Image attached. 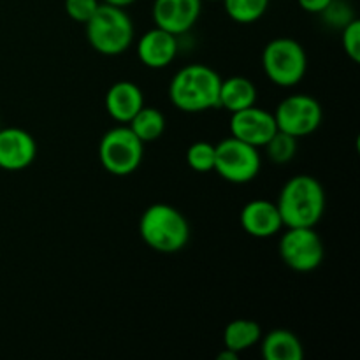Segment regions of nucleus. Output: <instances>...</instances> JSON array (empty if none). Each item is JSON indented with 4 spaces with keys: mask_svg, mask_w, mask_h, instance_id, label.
Segmentation results:
<instances>
[{
    "mask_svg": "<svg viewBox=\"0 0 360 360\" xmlns=\"http://www.w3.org/2000/svg\"><path fill=\"white\" fill-rule=\"evenodd\" d=\"M221 76L210 65L192 63L172 76L169 101L183 112H204L218 109Z\"/></svg>",
    "mask_w": 360,
    "mask_h": 360,
    "instance_id": "obj_1",
    "label": "nucleus"
},
{
    "mask_svg": "<svg viewBox=\"0 0 360 360\" xmlns=\"http://www.w3.org/2000/svg\"><path fill=\"white\" fill-rule=\"evenodd\" d=\"M283 227H316L326 213V192L322 183L309 174L288 179L278 197Z\"/></svg>",
    "mask_w": 360,
    "mask_h": 360,
    "instance_id": "obj_2",
    "label": "nucleus"
},
{
    "mask_svg": "<svg viewBox=\"0 0 360 360\" xmlns=\"http://www.w3.org/2000/svg\"><path fill=\"white\" fill-rule=\"evenodd\" d=\"M144 245L158 253H178L188 245L190 225L181 211L171 204H151L139 220Z\"/></svg>",
    "mask_w": 360,
    "mask_h": 360,
    "instance_id": "obj_3",
    "label": "nucleus"
},
{
    "mask_svg": "<svg viewBox=\"0 0 360 360\" xmlns=\"http://www.w3.org/2000/svg\"><path fill=\"white\" fill-rule=\"evenodd\" d=\"M84 27L90 46L104 56L123 55L134 42V23L123 7L102 2Z\"/></svg>",
    "mask_w": 360,
    "mask_h": 360,
    "instance_id": "obj_4",
    "label": "nucleus"
},
{
    "mask_svg": "<svg viewBox=\"0 0 360 360\" xmlns=\"http://www.w3.org/2000/svg\"><path fill=\"white\" fill-rule=\"evenodd\" d=\"M262 69L267 79L281 88H292L308 72V55L301 42L292 37H276L262 51Z\"/></svg>",
    "mask_w": 360,
    "mask_h": 360,
    "instance_id": "obj_5",
    "label": "nucleus"
},
{
    "mask_svg": "<svg viewBox=\"0 0 360 360\" xmlns=\"http://www.w3.org/2000/svg\"><path fill=\"white\" fill-rule=\"evenodd\" d=\"M144 157V143L129 125L108 130L98 144L101 165L112 176H129L139 169Z\"/></svg>",
    "mask_w": 360,
    "mask_h": 360,
    "instance_id": "obj_6",
    "label": "nucleus"
},
{
    "mask_svg": "<svg viewBox=\"0 0 360 360\" xmlns=\"http://www.w3.org/2000/svg\"><path fill=\"white\" fill-rule=\"evenodd\" d=\"M214 171L221 179L234 185L253 181L262 167L259 148L232 136L214 144Z\"/></svg>",
    "mask_w": 360,
    "mask_h": 360,
    "instance_id": "obj_7",
    "label": "nucleus"
},
{
    "mask_svg": "<svg viewBox=\"0 0 360 360\" xmlns=\"http://www.w3.org/2000/svg\"><path fill=\"white\" fill-rule=\"evenodd\" d=\"M323 243L315 227H287L280 239V257L295 273H311L323 262Z\"/></svg>",
    "mask_w": 360,
    "mask_h": 360,
    "instance_id": "obj_8",
    "label": "nucleus"
},
{
    "mask_svg": "<svg viewBox=\"0 0 360 360\" xmlns=\"http://www.w3.org/2000/svg\"><path fill=\"white\" fill-rule=\"evenodd\" d=\"M273 115L278 130L301 139L319 130L323 120V109L311 95L297 94L285 97Z\"/></svg>",
    "mask_w": 360,
    "mask_h": 360,
    "instance_id": "obj_9",
    "label": "nucleus"
},
{
    "mask_svg": "<svg viewBox=\"0 0 360 360\" xmlns=\"http://www.w3.org/2000/svg\"><path fill=\"white\" fill-rule=\"evenodd\" d=\"M229 129H231L232 137L245 141L260 150L276 134L278 127L273 112L252 105V108L232 112Z\"/></svg>",
    "mask_w": 360,
    "mask_h": 360,
    "instance_id": "obj_10",
    "label": "nucleus"
},
{
    "mask_svg": "<svg viewBox=\"0 0 360 360\" xmlns=\"http://www.w3.org/2000/svg\"><path fill=\"white\" fill-rule=\"evenodd\" d=\"M202 11V0H155V27L171 32L172 35L186 34L195 27Z\"/></svg>",
    "mask_w": 360,
    "mask_h": 360,
    "instance_id": "obj_11",
    "label": "nucleus"
},
{
    "mask_svg": "<svg viewBox=\"0 0 360 360\" xmlns=\"http://www.w3.org/2000/svg\"><path fill=\"white\" fill-rule=\"evenodd\" d=\"M37 158L34 136L20 127L0 129V169L11 172L30 167Z\"/></svg>",
    "mask_w": 360,
    "mask_h": 360,
    "instance_id": "obj_12",
    "label": "nucleus"
},
{
    "mask_svg": "<svg viewBox=\"0 0 360 360\" xmlns=\"http://www.w3.org/2000/svg\"><path fill=\"white\" fill-rule=\"evenodd\" d=\"M243 231L257 239L274 238L283 229L276 202L266 199H253L243 206L239 214Z\"/></svg>",
    "mask_w": 360,
    "mask_h": 360,
    "instance_id": "obj_13",
    "label": "nucleus"
},
{
    "mask_svg": "<svg viewBox=\"0 0 360 360\" xmlns=\"http://www.w3.org/2000/svg\"><path fill=\"white\" fill-rule=\"evenodd\" d=\"M178 55V37L155 27L144 32L137 41V56L148 69H165Z\"/></svg>",
    "mask_w": 360,
    "mask_h": 360,
    "instance_id": "obj_14",
    "label": "nucleus"
},
{
    "mask_svg": "<svg viewBox=\"0 0 360 360\" xmlns=\"http://www.w3.org/2000/svg\"><path fill=\"white\" fill-rule=\"evenodd\" d=\"M143 105V90L132 81H116L105 94V111L120 125H127Z\"/></svg>",
    "mask_w": 360,
    "mask_h": 360,
    "instance_id": "obj_15",
    "label": "nucleus"
},
{
    "mask_svg": "<svg viewBox=\"0 0 360 360\" xmlns=\"http://www.w3.org/2000/svg\"><path fill=\"white\" fill-rule=\"evenodd\" d=\"M257 102V88L252 79L245 76H231L221 79L218 108L225 109L232 115L241 109L252 108Z\"/></svg>",
    "mask_w": 360,
    "mask_h": 360,
    "instance_id": "obj_16",
    "label": "nucleus"
},
{
    "mask_svg": "<svg viewBox=\"0 0 360 360\" xmlns=\"http://www.w3.org/2000/svg\"><path fill=\"white\" fill-rule=\"evenodd\" d=\"M260 340V354L266 360H302L304 357L301 340L288 329H273Z\"/></svg>",
    "mask_w": 360,
    "mask_h": 360,
    "instance_id": "obj_17",
    "label": "nucleus"
},
{
    "mask_svg": "<svg viewBox=\"0 0 360 360\" xmlns=\"http://www.w3.org/2000/svg\"><path fill=\"white\" fill-rule=\"evenodd\" d=\"M262 338V329L255 320L248 319H238L232 320L224 330V345L225 348L232 352L248 350V348L255 347Z\"/></svg>",
    "mask_w": 360,
    "mask_h": 360,
    "instance_id": "obj_18",
    "label": "nucleus"
},
{
    "mask_svg": "<svg viewBox=\"0 0 360 360\" xmlns=\"http://www.w3.org/2000/svg\"><path fill=\"white\" fill-rule=\"evenodd\" d=\"M127 125L143 143H153L164 136L167 123H165V116L160 109L143 105Z\"/></svg>",
    "mask_w": 360,
    "mask_h": 360,
    "instance_id": "obj_19",
    "label": "nucleus"
},
{
    "mask_svg": "<svg viewBox=\"0 0 360 360\" xmlns=\"http://www.w3.org/2000/svg\"><path fill=\"white\" fill-rule=\"evenodd\" d=\"M227 16L239 25L259 21L269 9L271 0H221Z\"/></svg>",
    "mask_w": 360,
    "mask_h": 360,
    "instance_id": "obj_20",
    "label": "nucleus"
},
{
    "mask_svg": "<svg viewBox=\"0 0 360 360\" xmlns=\"http://www.w3.org/2000/svg\"><path fill=\"white\" fill-rule=\"evenodd\" d=\"M266 153L273 164L285 165L290 160H294L297 153V139L290 134H285L281 130H276L273 137L266 143Z\"/></svg>",
    "mask_w": 360,
    "mask_h": 360,
    "instance_id": "obj_21",
    "label": "nucleus"
},
{
    "mask_svg": "<svg viewBox=\"0 0 360 360\" xmlns=\"http://www.w3.org/2000/svg\"><path fill=\"white\" fill-rule=\"evenodd\" d=\"M214 144L206 141H197L186 150V164L195 172L214 171Z\"/></svg>",
    "mask_w": 360,
    "mask_h": 360,
    "instance_id": "obj_22",
    "label": "nucleus"
},
{
    "mask_svg": "<svg viewBox=\"0 0 360 360\" xmlns=\"http://www.w3.org/2000/svg\"><path fill=\"white\" fill-rule=\"evenodd\" d=\"M320 16L323 18V21H326L327 25H330V27L334 28H340V30L343 27H347V25L355 18L352 7L348 6V4H345L343 0H333Z\"/></svg>",
    "mask_w": 360,
    "mask_h": 360,
    "instance_id": "obj_23",
    "label": "nucleus"
},
{
    "mask_svg": "<svg viewBox=\"0 0 360 360\" xmlns=\"http://www.w3.org/2000/svg\"><path fill=\"white\" fill-rule=\"evenodd\" d=\"M341 44L345 53L352 62H360V21L357 18L350 21L347 27L341 28Z\"/></svg>",
    "mask_w": 360,
    "mask_h": 360,
    "instance_id": "obj_24",
    "label": "nucleus"
},
{
    "mask_svg": "<svg viewBox=\"0 0 360 360\" xmlns=\"http://www.w3.org/2000/svg\"><path fill=\"white\" fill-rule=\"evenodd\" d=\"M98 6V0H65V13L72 21L84 25L94 16Z\"/></svg>",
    "mask_w": 360,
    "mask_h": 360,
    "instance_id": "obj_25",
    "label": "nucleus"
},
{
    "mask_svg": "<svg viewBox=\"0 0 360 360\" xmlns=\"http://www.w3.org/2000/svg\"><path fill=\"white\" fill-rule=\"evenodd\" d=\"M330 2L333 0H297L299 7L309 14H322Z\"/></svg>",
    "mask_w": 360,
    "mask_h": 360,
    "instance_id": "obj_26",
    "label": "nucleus"
},
{
    "mask_svg": "<svg viewBox=\"0 0 360 360\" xmlns=\"http://www.w3.org/2000/svg\"><path fill=\"white\" fill-rule=\"evenodd\" d=\"M217 359L218 360H238L239 359V354H238V352L229 350V348H224V352H220Z\"/></svg>",
    "mask_w": 360,
    "mask_h": 360,
    "instance_id": "obj_27",
    "label": "nucleus"
},
{
    "mask_svg": "<svg viewBox=\"0 0 360 360\" xmlns=\"http://www.w3.org/2000/svg\"><path fill=\"white\" fill-rule=\"evenodd\" d=\"M102 2L109 4V6L123 7V9H125V7H129V6H132V4H136L137 0H102Z\"/></svg>",
    "mask_w": 360,
    "mask_h": 360,
    "instance_id": "obj_28",
    "label": "nucleus"
},
{
    "mask_svg": "<svg viewBox=\"0 0 360 360\" xmlns=\"http://www.w3.org/2000/svg\"><path fill=\"white\" fill-rule=\"evenodd\" d=\"M202 2H204V0H202ZM206 2H218V0H206Z\"/></svg>",
    "mask_w": 360,
    "mask_h": 360,
    "instance_id": "obj_29",
    "label": "nucleus"
}]
</instances>
